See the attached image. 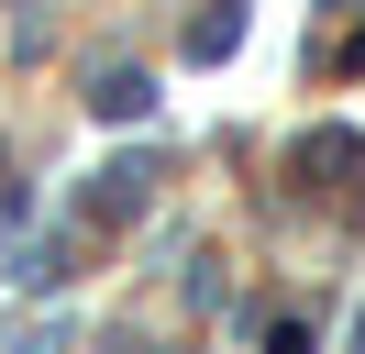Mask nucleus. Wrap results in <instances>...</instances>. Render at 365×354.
<instances>
[{
    "mask_svg": "<svg viewBox=\"0 0 365 354\" xmlns=\"http://www.w3.org/2000/svg\"><path fill=\"white\" fill-rule=\"evenodd\" d=\"M133 211H144V166H100L89 199H78V221H89V233H111V221H133Z\"/></svg>",
    "mask_w": 365,
    "mask_h": 354,
    "instance_id": "obj_1",
    "label": "nucleus"
},
{
    "mask_svg": "<svg viewBox=\"0 0 365 354\" xmlns=\"http://www.w3.org/2000/svg\"><path fill=\"white\" fill-rule=\"evenodd\" d=\"M100 111H111V122H133L144 100H155V88H144V66H100V88H89Z\"/></svg>",
    "mask_w": 365,
    "mask_h": 354,
    "instance_id": "obj_2",
    "label": "nucleus"
},
{
    "mask_svg": "<svg viewBox=\"0 0 365 354\" xmlns=\"http://www.w3.org/2000/svg\"><path fill=\"white\" fill-rule=\"evenodd\" d=\"M232 34H244V11H232V0H222V11H200V34H188V44H200V56H222Z\"/></svg>",
    "mask_w": 365,
    "mask_h": 354,
    "instance_id": "obj_3",
    "label": "nucleus"
}]
</instances>
